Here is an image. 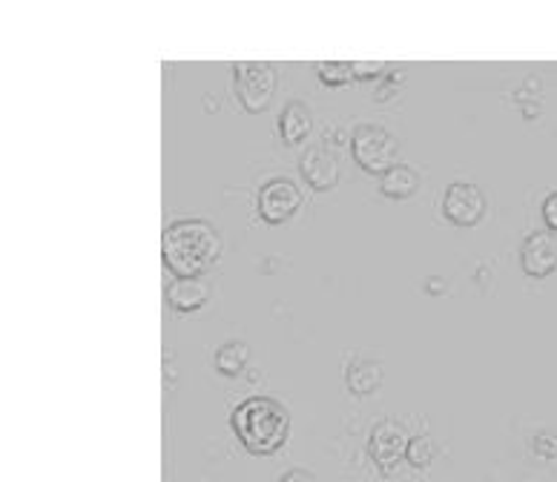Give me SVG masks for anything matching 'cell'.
I'll list each match as a JSON object with an SVG mask.
<instances>
[{"instance_id":"obj_1","label":"cell","mask_w":557,"mask_h":482,"mask_svg":"<svg viewBox=\"0 0 557 482\" xmlns=\"http://www.w3.org/2000/svg\"><path fill=\"white\" fill-rule=\"evenodd\" d=\"M161 256L175 276L199 279L222 256V236L215 233L213 224L201 219H182L164 230Z\"/></svg>"},{"instance_id":"obj_2","label":"cell","mask_w":557,"mask_h":482,"mask_svg":"<svg viewBox=\"0 0 557 482\" xmlns=\"http://www.w3.org/2000/svg\"><path fill=\"white\" fill-rule=\"evenodd\" d=\"M231 425L250 454L268 457L287 443L290 434V413L271 396H250L231 413Z\"/></svg>"},{"instance_id":"obj_3","label":"cell","mask_w":557,"mask_h":482,"mask_svg":"<svg viewBox=\"0 0 557 482\" xmlns=\"http://www.w3.org/2000/svg\"><path fill=\"white\" fill-rule=\"evenodd\" d=\"M397 138L374 124H359L350 135V156L368 173L383 175L391 164H397Z\"/></svg>"},{"instance_id":"obj_4","label":"cell","mask_w":557,"mask_h":482,"mask_svg":"<svg viewBox=\"0 0 557 482\" xmlns=\"http://www.w3.org/2000/svg\"><path fill=\"white\" fill-rule=\"evenodd\" d=\"M236 81V98L247 112H262L271 107L273 89H276V70L268 61H242L233 64Z\"/></svg>"},{"instance_id":"obj_5","label":"cell","mask_w":557,"mask_h":482,"mask_svg":"<svg viewBox=\"0 0 557 482\" xmlns=\"http://www.w3.org/2000/svg\"><path fill=\"white\" fill-rule=\"evenodd\" d=\"M406 428L399 425V422H394V419L380 422V425L371 431V436H368V454H371V459H374L376 468H380L385 477H391L397 471L399 459H406Z\"/></svg>"},{"instance_id":"obj_6","label":"cell","mask_w":557,"mask_h":482,"mask_svg":"<svg viewBox=\"0 0 557 482\" xmlns=\"http://www.w3.org/2000/svg\"><path fill=\"white\" fill-rule=\"evenodd\" d=\"M443 213L457 227H474L486 213V196L478 184L454 182L443 196Z\"/></svg>"},{"instance_id":"obj_7","label":"cell","mask_w":557,"mask_h":482,"mask_svg":"<svg viewBox=\"0 0 557 482\" xmlns=\"http://www.w3.org/2000/svg\"><path fill=\"white\" fill-rule=\"evenodd\" d=\"M299 205H302V193L290 178H271L259 193V215L271 224L287 222Z\"/></svg>"},{"instance_id":"obj_8","label":"cell","mask_w":557,"mask_h":482,"mask_svg":"<svg viewBox=\"0 0 557 482\" xmlns=\"http://www.w3.org/2000/svg\"><path fill=\"white\" fill-rule=\"evenodd\" d=\"M523 273L532 279H546L557 268V233L552 230H534L529 233L520 250Z\"/></svg>"},{"instance_id":"obj_9","label":"cell","mask_w":557,"mask_h":482,"mask_svg":"<svg viewBox=\"0 0 557 482\" xmlns=\"http://www.w3.org/2000/svg\"><path fill=\"white\" fill-rule=\"evenodd\" d=\"M302 175L313 190H334L339 182V161L327 147L317 144L302 156Z\"/></svg>"},{"instance_id":"obj_10","label":"cell","mask_w":557,"mask_h":482,"mask_svg":"<svg viewBox=\"0 0 557 482\" xmlns=\"http://www.w3.org/2000/svg\"><path fill=\"white\" fill-rule=\"evenodd\" d=\"M208 285L201 279H182L175 276L168 285V301L170 308L182 310V313H193L208 301Z\"/></svg>"},{"instance_id":"obj_11","label":"cell","mask_w":557,"mask_h":482,"mask_svg":"<svg viewBox=\"0 0 557 482\" xmlns=\"http://www.w3.org/2000/svg\"><path fill=\"white\" fill-rule=\"evenodd\" d=\"M313 127L311 110L305 107L302 101H290L278 115V135L285 144H299L302 138H308Z\"/></svg>"},{"instance_id":"obj_12","label":"cell","mask_w":557,"mask_h":482,"mask_svg":"<svg viewBox=\"0 0 557 482\" xmlns=\"http://www.w3.org/2000/svg\"><path fill=\"white\" fill-rule=\"evenodd\" d=\"M345 385L354 396H371L376 387L383 385V364L371 362V359H359V362L348 364Z\"/></svg>"},{"instance_id":"obj_13","label":"cell","mask_w":557,"mask_h":482,"mask_svg":"<svg viewBox=\"0 0 557 482\" xmlns=\"http://www.w3.org/2000/svg\"><path fill=\"white\" fill-rule=\"evenodd\" d=\"M420 187V175L414 166L408 164H391L383 175H380V190L388 198H408L414 196Z\"/></svg>"},{"instance_id":"obj_14","label":"cell","mask_w":557,"mask_h":482,"mask_svg":"<svg viewBox=\"0 0 557 482\" xmlns=\"http://www.w3.org/2000/svg\"><path fill=\"white\" fill-rule=\"evenodd\" d=\"M247 359H250V350H247L245 342H227L215 350V371L224 373V376H239L245 371Z\"/></svg>"},{"instance_id":"obj_15","label":"cell","mask_w":557,"mask_h":482,"mask_svg":"<svg viewBox=\"0 0 557 482\" xmlns=\"http://www.w3.org/2000/svg\"><path fill=\"white\" fill-rule=\"evenodd\" d=\"M431 459H434V445L429 436H408L406 462H411L414 468H429Z\"/></svg>"},{"instance_id":"obj_16","label":"cell","mask_w":557,"mask_h":482,"mask_svg":"<svg viewBox=\"0 0 557 482\" xmlns=\"http://www.w3.org/2000/svg\"><path fill=\"white\" fill-rule=\"evenodd\" d=\"M317 70L322 84H327V87H343V84H348L354 78L350 75V64H345V61H319Z\"/></svg>"},{"instance_id":"obj_17","label":"cell","mask_w":557,"mask_h":482,"mask_svg":"<svg viewBox=\"0 0 557 482\" xmlns=\"http://www.w3.org/2000/svg\"><path fill=\"white\" fill-rule=\"evenodd\" d=\"M383 70V61H354V64H350V75H354V78H380Z\"/></svg>"},{"instance_id":"obj_18","label":"cell","mask_w":557,"mask_h":482,"mask_svg":"<svg viewBox=\"0 0 557 482\" xmlns=\"http://www.w3.org/2000/svg\"><path fill=\"white\" fill-rule=\"evenodd\" d=\"M534 454L541 459H557V436L555 434H537L534 436Z\"/></svg>"},{"instance_id":"obj_19","label":"cell","mask_w":557,"mask_h":482,"mask_svg":"<svg viewBox=\"0 0 557 482\" xmlns=\"http://www.w3.org/2000/svg\"><path fill=\"white\" fill-rule=\"evenodd\" d=\"M543 222H546L552 233H557V190L549 193L546 201H543Z\"/></svg>"},{"instance_id":"obj_20","label":"cell","mask_w":557,"mask_h":482,"mask_svg":"<svg viewBox=\"0 0 557 482\" xmlns=\"http://www.w3.org/2000/svg\"><path fill=\"white\" fill-rule=\"evenodd\" d=\"M403 81H406V72H391L388 78L383 81V87L376 89V101H388L391 92H394V87H397V84H403Z\"/></svg>"},{"instance_id":"obj_21","label":"cell","mask_w":557,"mask_h":482,"mask_svg":"<svg viewBox=\"0 0 557 482\" xmlns=\"http://www.w3.org/2000/svg\"><path fill=\"white\" fill-rule=\"evenodd\" d=\"M278 482H317V477L311 471H302V468H294V471H287L285 477Z\"/></svg>"}]
</instances>
